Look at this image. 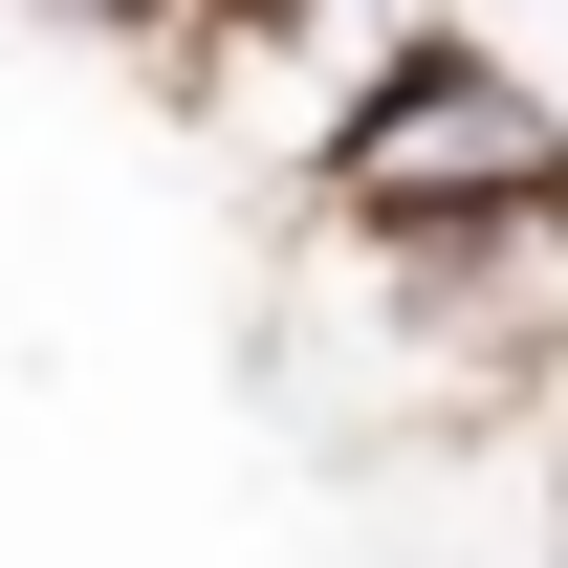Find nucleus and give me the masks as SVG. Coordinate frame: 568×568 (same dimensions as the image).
Segmentation results:
<instances>
[{
	"label": "nucleus",
	"mask_w": 568,
	"mask_h": 568,
	"mask_svg": "<svg viewBox=\"0 0 568 568\" xmlns=\"http://www.w3.org/2000/svg\"><path fill=\"white\" fill-rule=\"evenodd\" d=\"M44 22H88V44H153V22H175V0H44Z\"/></svg>",
	"instance_id": "7ed1b4c3"
},
{
	"label": "nucleus",
	"mask_w": 568,
	"mask_h": 568,
	"mask_svg": "<svg viewBox=\"0 0 568 568\" xmlns=\"http://www.w3.org/2000/svg\"><path fill=\"white\" fill-rule=\"evenodd\" d=\"M525 197H568V110L503 67L481 22H437L416 67L351 110V153H328L284 219H351V241H459V219H525Z\"/></svg>",
	"instance_id": "f03ea898"
},
{
	"label": "nucleus",
	"mask_w": 568,
	"mask_h": 568,
	"mask_svg": "<svg viewBox=\"0 0 568 568\" xmlns=\"http://www.w3.org/2000/svg\"><path fill=\"white\" fill-rule=\"evenodd\" d=\"M547 568H568V503H547Z\"/></svg>",
	"instance_id": "20e7f679"
},
{
	"label": "nucleus",
	"mask_w": 568,
	"mask_h": 568,
	"mask_svg": "<svg viewBox=\"0 0 568 568\" xmlns=\"http://www.w3.org/2000/svg\"><path fill=\"white\" fill-rule=\"evenodd\" d=\"M437 22H459V0H175L132 67H153V110H175L241 197H306V175L351 153V110L416 67Z\"/></svg>",
	"instance_id": "f257e3e1"
}]
</instances>
